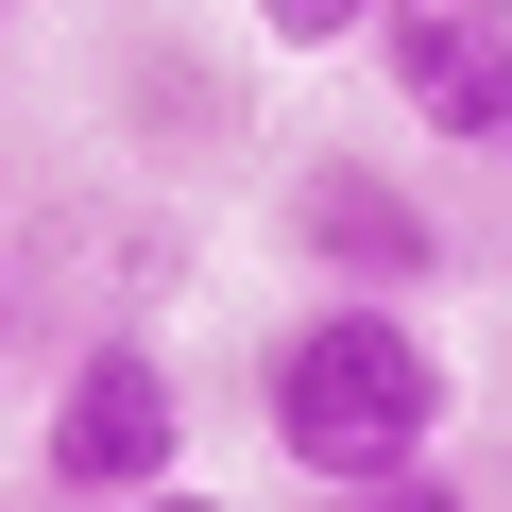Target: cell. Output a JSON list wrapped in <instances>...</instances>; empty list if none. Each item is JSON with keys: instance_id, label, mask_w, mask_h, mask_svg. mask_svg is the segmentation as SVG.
I'll use <instances>...</instances> for the list:
<instances>
[{"instance_id": "cell-1", "label": "cell", "mask_w": 512, "mask_h": 512, "mask_svg": "<svg viewBox=\"0 0 512 512\" xmlns=\"http://www.w3.org/2000/svg\"><path fill=\"white\" fill-rule=\"evenodd\" d=\"M444 410H461V376H444L427 308H359V291H308L274 342H256V444H274L308 495L444 461Z\"/></svg>"}, {"instance_id": "cell-2", "label": "cell", "mask_w": 512, "mask_h": 512, "mask_svg": "<svg viewBox=\"0 0 512 512\" xmlns=\"http://www.w3.org/2000/svg\"><path fill=\"white\" fill-rule=\"evenodd\" d=\"M171 478H188V393H171L154 325H86L52 410H35V495L52 512H137Z\"/></svg>"}, {"instance_id": "cell-3", "label": "cell", "mask_w": 512, "mask_h": 512, "mask_svg": "<svg viewBox=\"0 0 512 512\" xmlns=\"http://www.w3.org/2000/svg\"><path fill=\"white\" fill-rule=\"evenodd\" d=\"M291 256L325 291H359V308H427L444 274H461V239H444V205L410 188V171H376V154H308L291 171Z\"/></svg>"}, {"instance_id": "cell-4", "label": "cell", "mask_w": 512, "mask_h": 512, "mask_svg": "<svg viewBox=\"0 0 512 512\" xmlns=\"http://www.w3.org/2000/svg\"><path fill=\"white\" fill-rule=\"evenodd\" d=\"M393 120L444 154H512V0H376Z\"/></svg>"}, {"instance_id": "cell-5", "label": "cell", "mask_w": 512, "mask_h": 512, "mask_svg": "<svg viewBox=\"0 0 512 512\" xmlns=\"http://www.w3.org/2000/svg\"><path fill=\"white\" fill-rule=\"evenodd\" d=\"M308 512H478V478H461V461H410V478H342V495H308Z\"/></svg>"}, {"instance_id": "cell-6", "label": "cell", "mask_w": 512, "mask_h": 512, "mask_svg": "<svg viewBox=\"0 0 512 512\" xmlns=\"http://www.w3.org/2000/svg\"><path fill=\"white\" fill-rule=\"evenodd\" d=\"M274 52H376V0H256Z\"/></svg>"}, {"instance_id": "cell-7", "label": "cell", "mask_w": 512, "mask_h": 512, "mask_svg": "<svg viewBox=\"0 0 512 512\" xmlns=\"http://www.w3.org/2000/svg\"><path fill=\"white\" fill-rule=\"evenodd\" d=\"M137 512H239V495H205V478H171V495H137Z\"/></svg>"}, {"instance_id": "cell-8", "label": "cell", "mask_w": 512, "mask_h": 512, "mask_svg": "<svg viewBox=\"0 0 512 512\" xmlns=\"http://www.w3.org/2000/svg\"><path fill=\"white\" fill-rule=\"evenodd\" d=\"M0 342H18V256H0Z\"/></svg>"}, {"instance_id": "cell-9", "label": "cell", "mask_w": 512, "mask_h": 512, "mask_svg": "<svg viewBox=\"0 0 512 512\" xmlns=\"http://www.w3.org/2000/svg\"><path fill=\"white\" fill-rule=\"evenodd\" d=\"M18 18H35V0H0V35H18Z\"/></svg>"}]
</instances>
